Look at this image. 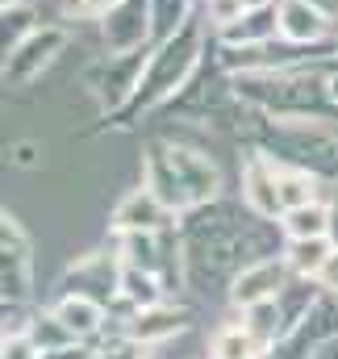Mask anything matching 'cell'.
I'll use <instances>...</instances> for the list:
<instances>
[{
    "mask_svg": "<svg viewBox=\"0 0 338 359\" xmlns=\"http://www.w3.org/2000/svg\"><path fill=\"white\" fill-rule=\"evenodd\" d=\"M0 251H25V234L17 226V217H8L0 209Z\"/></svg>",
    "mask_w": 338,
    "mask_h": 359,
    "instance_id": "obj_20",
    "label": "cell"
},
{
    "mask_svg": "<svg viewBox=\"0 0 338 359\" xmlns=\"http://www.w3.org/2000/svg\"><path fill=\"white\" fill-rule=\"evenodd\" d=\"M318 288L338 292V251H330V259L322 264V271H318Z\"/></svg>",
    "mask_w": 338,
    "mask_h": 359,
    "instance_id": "obj_21",
    "label": "cell"
},
{
    "mask_svg": "<svg viewBox=\"0 0 338 359\" xmlns=\"http://www.w3.org/2000/svg\"><path fill=\"white\" fill-rule=\"evenodd\" d=\"M59 46H63V29H34L17 50L4 59V80H17V84L34 80V76H38V63L46 67Z\"/></svg>",
    "mask_w": 338,
    "mask_h": 359,
    "instance_id": "obj_7",
    "label": "cell"
},
{
    "mask_svg": "<svg viewBox=\"0 0 338 359\" xmlns=\"http://www.w3.org/2000/svg\"><path fill=\"white\" fill-rule=\"evenodd\" d=\"M326 226H330L326 201H313V205L284 209V217H280V230H284L288 238H326Z\"/></svg>",
    "mask_w": 338,
    "mask_h": 359,
    "instance_id": "obj_14",
    "label": "cell"
},
{
    "mask_svg": "<svg viewBox=\"0 0 338 359\" xmlns=\"http://www.w3.org/2000/svg\"><path fill=\"white\" fill-rule=\"evenodd\" d=\"M96 359H147V343H138V339H130V334L121 330L117 339H109V343L96 351Z\"/></svg>",
    "mask_w": 338,
    "mask_h": 359,
    "instance_id": "obj_19",
    "label": "cell"
},
{
    "mask_svg": "<svg viewBox=\"0 0 338 359\" xmlns=\"http://www.w3.org/2000/svg\"><path fill=\"white\" fill-rule=\"evenodd\" d=\"M168 205L159 201V192L155 188H134V192H126L121 201H117V209H113V230L117 234H159L163 226H168Z\"/></svg>",
    "mask_w": 338,
    "mask_h": 359,
    "instance_id": "obj_4",
    "label": "cell"
},
{
    "mask_svg": "<svg viewBox=\"0 0 338 359\" xmlns=\"http://www.w3.org/2000/svg\"><path fill=\"white\" fill-rule=\"evenodd\" d=\"M243 201L255 217H284L280 188H276V163L267 155H251L243 168Z\"/></svg>",
    "mask_w": 338,
    "mask_h": 359,
    "instance_id": "obj_6",
    "label": "cell"
},
{
    "mask_svg": "<svg viewBox=\"0 0 338 359\" xmlns=\"http://www.w3.org/2000/svg\"><path fill=\"white\" fill-rule=\"evenodd\" d=\"M151 21H159L155 25V38L180 34L184 21H188V0H151Z\"/></svg>",
    "mask_w": 338,
    "mask_h": 359,
    "instance_id": "obj_17",
    "label": "cell"
},
{
    "mask_svg": "<svg viewBox=\"0 0 338 359\" xmlns=\"http://www.w3.org/2000/svg\"><path fill=\"white\" fill-rule=\"evenodd\" d=\"M17 163H21V168L38 163V151H34V147H17Z\"/></svg>",
    "mask_w": 338,
    "mask_h": 359,
    "instance_id": "obj_25",
    "label": "cell"
},
{
    "mask_svg": "<svg viewBox=\"0 0 338 359\" xmlns=\"http://www.w3.org/2000/svg\"><path fill=\"white\" fill-rule=\"evenodd\" d=\"M326 213H330V226H326V238H330V247L338 251V188L330 192V201H326Z\"/></svg>",
    "mask_w": 338,
    "mask_h": 359,
    "instance_id": "obj_23",
    "label": "cell"
},
{
    "mask_svg": "<svg viewBox=\"0 0 338 359\" xmlns=\"http://www.w3.org/2000/svg\"><path fill=\"white\" fill-rule=\"evenodd\" d=\"M305 359H338V334H330V339H322V343H313L309 347V355Z\"/></svg>",
    "mask_w": 338,
    "mask_h": 359,
    "instance_id": "obj_22",
    "label": "cell"
},
{
    "mask_svg": "<svg viewBox=\"0 0 338 359\" xmlns=\"http://www.w3.org/2000/svg\"><path fill=\"white\" fill-rule=\"evenodd\" d=\"M147 188H155L168 209H188L217 192V168L196 151H155L147 159Z\"/></svg>",
    "mask_w": 338,
    "mask_h": 359,
    "instance_id": "obj_1",
    "label": "cell"
},
{
    "mask_svg": "<svg viewBox=\"0 0 338 359\" xmlns=\"http://www.w3.org/2000/svg\"><path fill=\"white\" fill-rule=\"evenodd\" d=\"M309 4H313V8L330 21V25H338V0H309Z\"/></svg>",
    "mask_w": 338,
    "mask_h": 359,
    "instance_id": "obj_24",
    "label": "cell"
},
{
    "mask_svg": "<svg viewBox=\"0 0 338 359\" xmlns=\"http://www.w3.org/2000/svg\"><path fill=\"white\" fill-rule=\"evenodd\" d=\"M72 292H84L92 301H104L121 292V264L109 255H88L72 268Z\"/></svg>",
    "mask_w": 338,
    "mask_h": 359,
    "instance_id": "obj_9",
    "label": "cell"
},
{
    "mask_svg": "<svg viewBox=\"0 0 338 359\" xmlns=\"http://www.w3.org/2000/svg\"><path fill=\"white\" fill-rule=\"evenodd\" d=\"M121 297H126L134 309L159 305V301H163L159 271H147V268H130V264H121Z\"/></svg>",
    "mask_w": 338,
    "mask_h": 359,
    "instance_id": "obj_15",
    "label": "cell"
},
{
    "mask_svg": "<svg viewBox=\"0 0 338 359\" xmlns=\"http://www.w3.org/2000/svg\"><path fill=\"white\" fill-rule=\"evenodd\" d=\"M263 355H267V347L255 339L243 322L222 326L213 334V347H209V359H263Z\"/></svg>",
    "mask_w": 338,
    "mask_h": 359,
    "instance_id": "obj_11",
    "label": "cell"
},
{
    "mask_svg": "<svg viewBox=\"0 0 338 359\" xmlns=\"http://www.w3.org/2000/svg\"><path fill=\"white\" fill-rule=\"evenodd\" d=\"M55 318L67 326L72 339H88V334L100 330L104 309H100V301H92V297H84V292H67V297L55 305Z\"/></svg>",
    "mask_w": 338,
    "mask_h": 359,
    "instance_id": "obj_10",
    "label": "cell"
},
{
    "mask_svg": "<svg viewBox=\"0 0 338 359\" xmlns=\"http://www.w3.org/2000/svg\"><path fill=\"white\" fill-rule=\"evenodd\" d=\"M280 0H247V8H276Z\"/></svg>",
    "mask_w": 338,
    "mask_h": 359,
    "instance_id": "obj_26",
    "label": "cell"
},
{
    "mask_svg": "<svg viewBox=\"0 0 338 359\" xmlns=\"http://www.w3.org/2000/svg\"><path fill=\"white\" fill-rule=\"evenodd\" d=\"M151 38V0H117L104 13V46L109 55H138Z\"/></svg>",
    "mask_w": 338,
    "mask_h": 359,
    "instance_id": "obj_2",
    "label": "cell"
},
{
    "mask_svg": "<svg viewBox=\"0 0 338 359\" xmlns=\"http://www.w3.org/2000/svg\"><path fill=\"white\" fill-rule=\"evenodd\" d=\"M29 34H34V8L29 4H0V59H8Z\"/></svg>",
    "mask_w": 338,
    "mask_h": 359,
    "instance_id": "obj_16",
    "label": "cell"
},
{
    "mask_svg": "<svg viewBox=\"0 0 338 359\" xmlns=\"http://www.w3.org/2000/svg\"><path fill=\"white\" fill-rule=\"evenodd\" d=\"M288 259L284 255H276V259H255L247 268L234 276V284H230V301L238 305V309H247V305H259V301H276L280 292H284V284H288Z\"/></svg>",
    "mask_w": 338,
    "mask_h": 359,
    "instance_id": "obj_3",
    "label": "cell"
},
{
    "mask_svg": "<svg viewBox=\"0 0 338 359\" xmlns=\"http://www.w3.org/2000/svg\"><path fill=\"white\" fill-rule=\"evenodd\" d=\"M330 251H334L330 238H288L284 259H288L292 276H305V280L318 284V271H322V264L330 259Z\"/></svg>",
    "mask_w": 338,
    "mask_h": 359,
    "instance_id": "obj_12",
    "label": "cell"
},
{
    "mask_svg": "<svg viewBox=\"0 0 338 359\" xmlns=\"http://www.w3.org/2000/svg\"><path fill=\"white\" fill-rule=\"evenodd\" d=\"M251 8H247V0H205V21L222 34V29H230L234 21H243Z\"/></svg>",
    "mask_w": 338,
    "mask_h": 359,
    "instance_id": "obj_18",
    "label": "cell"
},
{
    "mask_svg": "<svg viewBox=\"0 0 338 359\" xmlns=\"http://www.w3.org/2000/svg\"><path fill=\"white\" fill-rule=\"evenodd\" d=\"M276 29H280V38L292 42V46H313V42H322L334 25H330L309 0H280V4H276Z\"/></svg>",
    "mask_w": 338,
    "mask_h": 359,
    "instance_id": "obj_5",
    "label": "cell"
},
{
    "mask_svg": "<svg viewBox=\"0 0 338 359\" xmlns=\"http://www.w3.org/2000/svg\"><path fill=\"white\" fill-rule=\"evenodd\" d=\"M276 188H280V205L284 209H297V205H313L322 201V180L301 172V168H276Z\"/></svg>",
    "mask_w": 338,
    "mask_h": 359,
    "instance_id": "obj_13",
    "label": "cell"
},
{
    "mask_svg": "<svg viewBox=\"0 0 338 359\" xmlns=\"http://www.w3.org/2000/svg\"><path fill=\"white\" fill-rule=\"evenodd\" d=\"M188 326V313L184 309H171V305H147V309H134V318L126 322V334L130 339H138V343H163L171 334H180Z\"/></svg>",
    "mask_w": 338,
    "mask_h": 359,
    "instance_id": "obj_8",
    "label": "cell"
},
{
    "mask_svg": "<svg viewBox=\"0 0 338 359\" xmlns=\"http://www.w3.org/2000/svg\"><path fill=\"white\" fill-rule=\"evenodd\" d=\"M0 359H4V339H0Z\"/></svg>",
    "mask_w": 338,
    "mask_h": 359,
    "instance_id": "obj_27",
    "label": "cell"
}]
</instances>
